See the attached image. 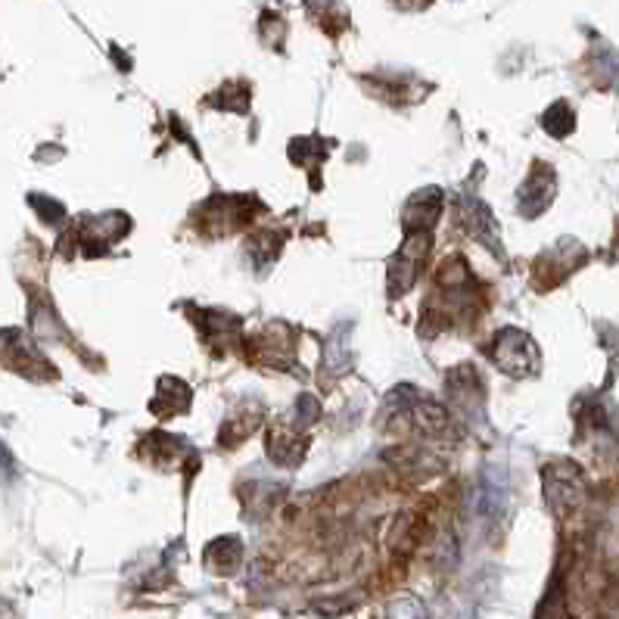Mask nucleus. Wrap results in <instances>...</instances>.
I'll return each instance as SVG.
<instances>
[{
  "label": "nucleus",
  "mask_w": 619,
  "mask_h": 619,
  "mask_svg": "<svg viewBox=\"0 0 619 619\" xmlns=\"http://www.w3.org/2000/svg\"><path fill=\"white\" fill-rule=\"evenodd\" d=\"M529 355H532V340L523 336L520 330H508V333L498 336L495 358L508 374H514V377L529 374Z\"/></svg>",
  "instance_id": "obj_1"
}]
</instances>
